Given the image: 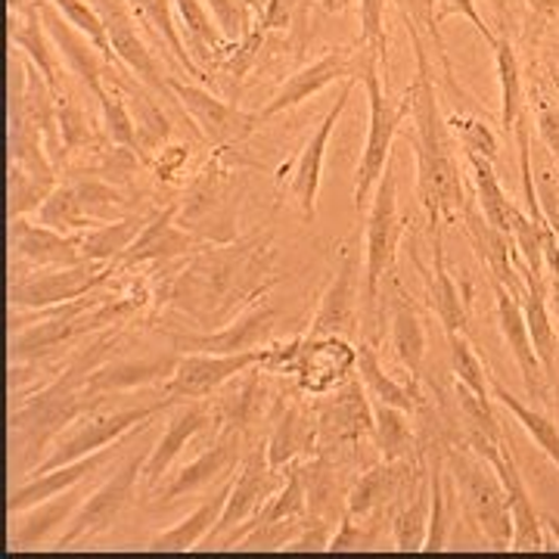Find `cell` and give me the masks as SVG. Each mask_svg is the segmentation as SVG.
Segmentation results:
<instances>
[{
	"mask_svg": "<svg viewBox=\"0 0 559 559\" xmlns=\"http://www.w3.org/2000/svg\"><path fill=\"white\" fill-rule=\"evenodd\" d=\"M432 271H426L417 259V267L423 280H426V289H429V308L439 314L444 333H466L469 326V314H466V301L460 296L457 283L448 274V264H444V242H441V227H436V246H432Z\"/></svg>",
	"mask_w": 559,
	"mask_h": 559,
	"instance_id": "36",
	"label": "cell"
},
{
	"mask_svg": "<svg viewBox=\"0 0 559 559\" xmlns=\"http://www.w3.org/2000/svg\"><path fill=\"white\" fill-rule=\"evenodd\" d=\"M532 103H535V128H538L540 146L557 159L559 165V103L550 94L544 81H535L532 87Z\"/></svg>",
	"mask_w": 559,
	"mask_h": 559,
	"instance_id": "54",
	"label": "cell"
},
{
	"mask_svg": "<svg viewBox=\"0 0 559 559\" xmlns=\"http://www.w3.org/2000/svg\"><path fill=\"white\" fill-rule=\"evenodd\" d=\"M283 479H286V473L271 466V460H267V444L252 441L246 457L240 460V473L234 476V485H230V495H227L218 525L212 528L209 538L202 540V547L205 550H212V547L224 550L246 522L259 516L261 507L271 500V495L283 485Z\"/></svg>",
	"mask_w": 559,
	"mask_h": 559,
	"instance_id": "8",
	"label": "cell"
},
{
	"mask_svg": "<svg viewBox=\"0 0 559 559\" xmlns=\"http://www.w3.org/2000/svg\"><path fill=\"white\" fill-rule=\"evenodd\" d=\"M392 286V301H389V340L392 352L401 360V367L411 373V380H423V360H426V330L419 320L414 301L407 296V289L401 286L399 274H389Z\"/></svg>",
	"mask_w": 559,
	"mask_h": 559,
	"instance_id": "33",
	"label": "cell"
},
{
	"mask_svg": "<svg viewBox=\"0 0 559 559\" xmlns=\"http://www.w3.org/2000/svg\"><path fill=\"white\" fill-rule=\"evenodd\" d=\"M301 473H305V491H308V516L340 525L348 510V491L355 485L352 463L320 451L314 457L301 460Z\"/></svg>",
	"mask_w": 559,
	"mask_h": 559,
	"instance_id": "26",
	"label": "cell"
},
{
	"mask_svg": "<svg viewBox=\"0 0 559 559\" xmlns=\"http://www.w3.org/2000/svg\"><path fill=\"white\" fill-rule=\"evenodd\" d=\"M10 44L20 50L25 60H32L38 66L40 75L53 87V94L62 91L69 72H66L60 50H57V44L50 38L47 25H44L38 0H32V3H20L16 0V10L10 7Z\"/></svg>",
	"mask_w": 559,
	"mask_h": 559,
	"instance_id": "29",
	"label": "cell"
},
{
	"mask_svg": "<svg viewBox=\"0 0 559 559\" xmlns=\"http://www.w3.org/2000/svg\"><path fill=\"white\" fill-rule=\"evenodd\" d=\"M367 53H370V50H364L358 40H355L352 47H333V50L323 53L320 60L301 66L299 72H293L289 79L280 84L277 94L264 103L261 119H274L280 112H286V109H293V106H299V103L311 100L314 94H320L323 87H330V84H336V81H360ZM373 53H377V50H373Z\"/></svg>",
	"mask_w": 559,
	"mask_h": 559,
	"instance_id": "14",
	"label": "cell"
},
{
	"mask_svg": "<svg viewBox=\"0 0 559 559\" xmlns=\"http://www.w3.org/2000/svg\"><path fill=\"white\" fill-rule=\"evenodd\" d=\"M407 35H411L414 60H417V79L407 87L411 119H414V153H417V200L426 212V221L436 230L463 218L469 197H466V183L460 178V162L454 156L457 140L451 138L448 119L441 116L426 40L414 25H407Z\"/></svg>",
	"mask_w": 559,
	"mask_h": 559,
	"instance_id": "2",
	"label": "cell"
},
{
	"mask_svg": "<svg viewBox=\"0 0 559 559\" xmlns=\"http://www.w3.org/2000/svg\"><path fill=\"white\" fill-rule=\"evenodd\" d=\"M314 411H318L320 451L336 457L345 451L360 460V444L373 441V401L358 380V373L342 382L340 389L326 392V399L318 401Z\"/></svg>",
	"mask_w": 559,
	"mask_h": 559,
	"instance_id": "10",
	"label": "cell"
},
{
	"mask_svg": "<svg viewBox=\"0 0 559 559\" xmlns=\"http://www.w3.org/2000/svg\"><path fill=\"white\" fill-rule=\"evenodd\" d=\"M448 352H451L454 380L460 385H466L473 395H479L481 401H495V395H491V373L485 370L476 348L469 345V336L466 333H451L448 336Z\"/></svg>",
	"mask_w": 559,
	"mask_h": 559,
	"instance_id": "48",
	"label": "cell"
},
{
	"mask_svg": "<svg viewBox=\"0 0 559 559\" xmlns=\"http://www.w3.org/2000/svg\"><path fill=\"white\" fill-rule=\"evenodd\" d=\"M360 264L355 252H345L336 274L330 280L323 299H320L314 318L308 323L311 340L318 336H342V340H355L360 333Z\"/></svg>",
	"mask_w": 559,
	"mask_h": 559,
	"instance_id": "20",
	"label": "cell"
},
{
	"mask_svg": "<svg viewBox=\"0 0 559 559\" xmlns=\"http://www.w3.org/2000/svg\"><path fill=\"white\" fill-rule=\"evenodd\" d=\"M38 3H40L44 25H47L50 38H53L57 50H60L66 72L79 81L81 87H84L91 97H97L103 87H106L109 72H112L109 60H106L100 50H97V44H94V40L87 38L84 32H79L72 22L62 16L60 10H57L50 0H38Z\"/></svg>",
	"mask_w": 559,
	"mask_h": 559,
	"instance_id": "21",
	"label": "cell"
},
{
	"mask_svg": "<svg viewBox=\"0 0 559 559\" xmlns=\"http://www.w3.org/2000/svg\"><path fill=\"white\" fill-rule=\"evenodd\" d=\"M358 0H320V10L323 13H345V10H352Z\"/></svg>",
	"mask_w": 559,
	"mask_h": 559,
	"instance_id": "61",
	"label": "cell"
},
{
	"mask_svg": "<svg viewBox=\"0 0 559 559\" xmlns=\"http://www.w3.org/2000/svg\"><path fill=\"white\" fill-rule=\"evenodd\" d=\"M187 159H190V150H187V146H180V143H165L150 168L156 171V178L165 180V183H171V180H178V175H183Z\"/></svg>",
	"mask_w": 559,
	"mask_h": 559,
	"instance_id": "60",
	"label": "cell"
},
{
	"mask_svg": "<svg viewBox=\"0 0 559 559\" xmlns=\"http://www.w3.org/2000/svg\"><path fill=\"white\" fill-rule=\"evenodd\" d=\"M168 407H178V399L165 395V399L153 401V404H143V407H121V411H100L97 407V411L84 414L69 429H62L60 439L50 444L47 457L35 466L32 476L50 473L57 466L75 463V460L87 457V454H97L103 448L116 444V441L128 439L131 432L150 426L153 417H159L162 411H168Z\"/></svg>",
	"mask_w": 559,
	"mask_h": 559,
	"instance_id": "6",
	"label": "cell"
},
{
	"mask_svg": "<svg viewBox=\"0 0 559 559\" xmlns=\"http://www.w3.org/2000/svg\"><path fill=\"white\" fill-rule=\"evenodd\" d=\"M466 168H469V178H473V197L479 202L481 215L491 221L498 230L510 234L516 230V224L522 218V209L516 202L507 197V190L500 187L498 171H495V162L485 159L479 153H463Z\"/></svg>",
	"mask_w": 559,
	"mask_h": 559,
	"instance_id": "37",
	"label": "cell"
},
{
	"mask_svg": "<svg viewBox=\"0 0 559 559\" xmlns=\"http://www.w3.org/2000/svg\"><path fill=\"white\" fill-rule=\"evenodd\" d=\"M271 436H267V460L271 466L286 469L293 463L314 457L320 451V429L318 411L314 404H301V401H283L280 411L271 419Z\"/></svg>",
	"mask_w": 559,
	"mask_h": 559,
	"instance_id": "27",
	"label": "cell"
},
{
	"mask_svg": "<svg viewBox=\"0 0 559 559\" xmlns=\"http://www.w3.org/2000/svg\"><path fill=\"white\" fill-rule=\"evenodd\" d=\"M305 522H308V516L277 522H255V525L246 528V535H242L234 547H237V550H286L289 540L296 538L301 528H305Z\"/></svg>",
	"mask_w": 559,
	"mask_h": 559,
	"instance_id": "52",
	"label": "cell"
},
{
	"mask_svg": "<svg viewBox=\"0 0 559 559\" xmlns=\"http://www.w3.org/2000/svg\"><path fill=\"white\" fill-rule=\"evenodd\" d=\"M230 485H234V476L221 481L218 491L212 498L202 500L187 520H180L178 525L165 528L162 535L150 540V550H165V554H175V550H200L202 540L209 538L212 528L218 525L221 513H224V503H227V495H230Z\"/></svg>",
	"mask_w": 559,
	"mask_h": 559,
	"instance_id": "38",
	"label": "cell"
},
{
	"mask_svg": "<svg viewBox=\"0 0 559 559\" xmlns=\"http://www.w3.org/2000/svg\"><path fill=\"white\" fill-rule=\"evenodd\" d=\"M178 212L180 202L156 209V215L143 227V234L134 240V246L121 255V271L124 267H140V264H171V261H183L209 246V242L197 240L190 230L180 227Z\"/></svg>",
	"mask_w": 559,
	"mask_h": 559,
	"instance_id": "23",
	"label": "cell"
},
{
	"mask_svg": "<svg viewBox=\"0 0 559 559\" xmlns=\"http://www.w3.org/2000/svg\"><path fill=\"white\" fill-rule=\"evenodd\" d=\"M491 289H495V311H498V326L500 336L507 342L510 355L520 367V377L525 382V392L532 399H544L547 395V373L540 367L538 352H535V342L528 333V323H525V311H522V301L516 293H510L503 283L491 280Z\"/></svg>",
	"mask_w": 559,
	"mask_h": 559,
	"instance_id": "25",
	"label": "cell"
},
{
	"mask_svg": "<svg viewBox=\"0 0 559 559\" xmlns=\"http://www.w3.org/2000/svg\"><path fill=\"white\" fill-rule=\"evenodd\" d=\"M358 348L342 336H301L299 358L293 367V380L305 395H326L342 382L355 377Z\"/></svg>",
	"mask_w": 559,
	"mask_h": 559,
	"instance_id": "18",
	"label": "cell"
},
{
	"mask_svg": "<svg viewBox=\"0 0 559 559\" xmlns=\"http://www.w3.org/2000/svg\"><path fill=\"white\" fill-rule=\"evenodd\" d=\"M38 221L47 224V227H53V230H60L66 237H81V234L100 227V221H94L84 212V205H81L72 183H57V190L38 209Z\"/></svg>",
	"mask_w": 559,
	"mask_h": 559,
	"instance_id": "46",
	"label": "cell"
},
{
	"mask_svg": "<svg viewBox=\"0 0 559 559\" xmlns=\"http://www.w3.org/2000/svg\"><path fill=\"white\" fill-rule=\"evenodd\" d=\"M429 469L426 476L417 481V488L401 500V507L392 516V540L395 550H423L426 547V535H429Z\"/></svg>",
	"mask_w": 559,
	"mask_h": 559,
	"instance_id": "43",
	"label": "cell"
},
{
	"mask_svg": "<svg viewBox=\"0 0 559 559\" xmlns=\"http://www.w3.org/2000/svg\"><path fill=\"white\" fill-rule=\"evenodd\" d=\"M448 131L463 146V153H479L485 159L498 162V134L491 131V124L485 119L469 116V112H451L448 116Z\"/></svg>",
	"mask_w": 559,
	"mask_h": 559,
	"instance_id": "49",
	"label": "cell"
},
{
	"mask_svg": "<svg viewBox=\"0 0 559 559\" xmlns=\"http://www.w3.org/2000/svg\"><path fill=\"white\" fill-rule=\"evenodd\" d=\"M143 460L138 451H131L128 457L121 460L119 466L112 469V476H106L100 488H94L84 503L79 507V513L72 516V522L66 525L57 547H75L79 540H91L103 535L106 528H112L119 516L128 510V503L138 495L140 473H143Z\"/></svg>",
	"mask_w": 559,
	"mask_h": 559,
	"instance_id": "11",
	"label": "cell"
},
{
	"mask_svg": "<svg viewBox=\"0 0 559 559\" xmlns=\"http://www.w3.org/2000/svg\"><path fill=\"white\" fill-rule=\"evenodd\" d=\"M237 171L227 168L221 159V150L212 156V162L193 180L190 193L180 200L178 224L190 230L197 240L209 246H227L240 240L237 221H240V197L242 187H237Z\"/></svg>",
	"mask_w": 559,
	"mask_h": 559,
	"instance_id": "5",
	"label": "cell"
},
{
	"mask_svg": "<svg viewBox=\"0 0 559 559\" xmlns=\"http://www.w3.org/2000/svg\"><path fill=\"white\" fill-rule=\"evenodd\" d=\"M57 10H60L66 20L72 22L79 32H84L87 38L97 44V50H100L103 57L109 60V66H116V50H112V44H109V32H106V22H103L100 10L91 3V0H50Z\"/></svg>",
	"mask_w": 559,
	"mask_h": 559,
	"instance_id": "51",
	"label": "cell"
},
{
	"mask_svg": "<svg viewBox=\"0 0 559 559\" xmlns=\"http://www.w3.org/2000/svg\"><path fill=\"white\" fill-rule=\"evenodd\" d=\"M360 3V35L364 50H377L385 57V3L389 0H358Z\"/></svg>",
	"mask_w": 559,
	"mask_h": 559,
	"instance_id": "56",
	"label": "cell"
},
{
	"mask_svg": "<svg viewBox=\"0 0 559 559\" xmlns=\"http://www.w3.org/2000/svg\"><path fill=\"white\" fill-rule=\"evenodd\" d=\"M550 81H554V91L559 94V44L554 50V60H550Z\"/></svg>",
	"mask_w": 559,
	"mask_h": 559,
	"instance_id": "63",
	"label": "cell"
},
{
	"mask_svg": "<svg viewBox=\"0 0 559 559\" xmlns=\"http://www.w3.org/2000/svg\"><path fill=\"white\" fill-rule=\"evenodd\" d=\"M124 444H128V439L116 441V444L103 448L97 454H87V457L75 460V463H66V466H57L50 473H40V476H32L28 481L16 485V491H10V513H20V510H28V507H35L40 500L57 498V495L75 488L84 479L97 476L106 463H112V460L119 457Z\"/></svg>",
	"mask_w": 559,
	"mask_h": 559,
	"instance_id": "31",
	"label": "cell"
},
{
	"mask_svg": "<svg viewBox=\"0 0 559 559\" xmlns=\"http://www.w3.org/2000/svg\"><path fill=\"white\" fill-rule=\"evenodd\" d=\"M491 395H495V401L498 404H503L513 417H516V423H520L522 429L535 439V444H538L540 451L550 457V463L559 469V429L557 423L550 417H544L540 411H535V407H528V404H522L503 382L498 380V377H491Z\"/></svg>",
	"mask_w": 559,
	"mask_h": 559,
	"instance_id": "45",
	"label": "cell"
},
{
	"mask_svg": "<svg viewBox=\"0 0 559 559\" xmlns=\"http://www.w3.org/2000/svg\"><path fill=\"white\" fill-rule=\"evenodd\" d=\"M100 103V116H103V134L112 146H128L138 153V131H134V119H131V109H128V100L121 94V87L116 84V79L109 75L106 79V87L94 97Z\"/></svg>",
	"mask_w": 559,
	"mask_h": 559,
	"instance_id": "47",
	"label": "cell"
},
{
	"mask_svg": "<svg viewBox=\"0 0 559 559\" xmlns=\"http://www.w3.org/2000/svg\"><path fill=\"white\" fill-rule=\"evenodd\" d=\"M399 10L404 25H414V28H419V35H429V38H432L436 53H439L441 60V69H444V81L457 91L454 66H451V57H448V47H444V38H441V28L436 25V0H399Z\"/></svg>",
	"mask_w": 559,
	"mask_h": 559,
	"instance_id": "50",
	"label": "cell"
},
{
	"mask_svg": "<svg viewBox=\"0 0 559 559\" xmlns=\"http://www.w3.org/2000/svg\"><path fill=\"white\" fill-rule=\"evenodd\" d=\"M382 62H385V57L370 50L367 62H364V72H360V81L367 87V100H370V128H367V143H364L358 171H355V209L358 212L373 200V190H377V183L392 162V143L399 138L404 119L411 116V94L407 91L399 103L389 100L380 75Z\"/></svg>",
	"mask_w": 559,
	"mask_h": 559,
	"instance_id": "4",
	"label": "cell"
},
{
	"mask_svg": "<svg viewBox=\"0 0 559 559\" xmlns=\"http://www.w3.org/2000/svg\"><path fill=\"white\" fill-rule=\"evenodd\" d=\"M495 66H498L500 81V124L507 134H513L516 121L525 112V81H522V66L516 47L510 38L495 40Z\"/></svg>",
	"mask_w": 559,
	"mask_h": 559,
	"instance_id": "42",
	"label": "cell"
},
{
	"mask_svg": "<svg viewBox=\"0 0 559 559\" xmlns=\"http://www.w3.org/2000/svg\"><path fill=\"white\" fill-rule=\"evenodd\" d=\"M274 326H277V305L255 301L240 318H234L218 330H202V333L165 330V340L171 342V348L180 355H237V352L271 345Z\"/></svg>",
	"mask_w": 559,
	"mask_h": 559,
	"instance_id": "13",
	"label": "cell"
},
{
	"mask_svg": "<svg viewBox=\"0 0 559 559\" xmlns=\"http://www.w3.org/2000/svg\"><path fill=\"white\" fill-rule=\"evenodd\" d=\"M100 10L106 32H109V44L116 50V60L134 75V79L153 91V94H171L168 87V75L162 72V62L156 60L153 47L140 35V22L134 10L128 7V0H91Z\"/></svg>",
	"mask_w": 559,
	"mask_h": 559,
	"instance_id": "16",
	"label": "cell"
},
{
	"mask_svg": "<svg viewBox=\"0 0 559 559\" xmlns=\"http://www.w3.org/2000/svg\"><path fill=\"white\" fill-rule=\"evenodd\" d=\"M87 495L91 491L75 485V488L62 491L57 498L40 500V503L28 507V510H20V513H10V550H25V547H35V544L40 547V544L53 540L57 532L62 535Z\"/></svg>",
	"mask_w": 559,
	"mask_h": 559,
	"instance_id": "30",
	"label": "cell"
},
{
	"mask_svg": "<svg viewBox=\"0 0 559 559\" xmlns=\"http://www.w3.org/2000/svg\"><path fill=\"white\" fill-rule=\"evenodd\" d=\"M301 16H305V0H267L255 22L271 35V32H293Z\"/></svg>",
	"mask_w": 559,
	"mask_h": 559,
	"instance_id": "57",
	"label": "cell"
},
{
	"mask_svg": "<svg viewBox=\"0 0 559 559\" xmlns=\"http://www.w3.org/2000/svg\"><path fill=\"white\" fill-rule=\"evenodd\" d=\"M491 7H495V13H498L500 22H507V16H513V10H510V3L513 0H488Z\"/></svg>",
	"mask_w": 559,
	"mask_h": 559,
	"instance_id": "62",
	"label": "cell"
},
{
	"mask_svg": "<svg viewBox=\"0 0 559 559\" xmlns=\"http://www.w3.org/2000/svg\"><path fill=\"white\" fill-rule=\"evenodd\" d=\"M81 261H87L81 252V237H66L40 221H10V267H69Z\"/></svg>",
	"mask_w": 559,
	"mask_h": 559,
	"instance_id": "24",
	"label": "cell"
},
{
	"mask_svg": "<svg viewBox=\"0 0 559 559\" xmlns=\"http://www.w3.org/2000/svg\"><path fill=\"white\" fill-rule=\"evenodd\" d=\"M202 3H205L209 13L215 16V22L221 25V32H224V38L234 40V44H240V40L252 32V25H255V16L246 10L242 0H202Z\"/></svg>",
	"mask_w": 559,
	"mask_h": 559,
	"instance_id": "55",
	"label": "cell"
},
{
	"mask_svg": "<svg viewBox=\"0 0 559 559\" xmlns=\"http://www.w3.org/2000/svg\"><path fill=\"white\" fill-rule=\"evenodd\" d=\"M271 237H246L227 246H205L183 259V267L165 283V301H171L200 326L218 330L277 283Z\"/></svg>",
	"mask_w": 559,
	"mask_h": 559,
	"instance_id": "1",
	"label": "cell"
},
{
	"mask_svg": "<svg viewBox=\"0 0 559 559\" xmlns=\"http://www.w3.org/2000/svg\"><path fill=\"white\" fill-rule=\"evenodd\" d=\"M559 16V0H528V16H525V40L538 44L544 38V32L557 22Z\"/></svg>",
	"mask_w": 559,
	"mask_h": 559,
	"instance_id": "59",
	"label": "cell"
},
{
	"mask_svg": "<svg viewBox=\"0 0 559 559\" xmlns=\"http://www.w3.org/2000/svg\"><path fill=\"white\" fill-rule=\"evenodd\" d=\"M274 345H261L252 352H237V355H180L178 367L171 380L165 382V395L178 401H200L221 392L224 385L242 377L246 370L261 367L271 358Z\"/></svg>",
	"mask_w": 559,
	"mask_h": 559,
	"instance_id": "15",
	"label": "cell"
},
{
	"mask_svg": "<svg viewBox=\"0 0 559 559\" xmlns=\"http://www.w3.org/2000/svg\"><path fill=\"white\" fill-rule=\"evenodd\" d=\"M249 451V436L234 429V426H221L218 439L212 441L200 457L190 460L180 473H175L168 481H162L156 488V503H175L180 498H190L202 488L215 485V481L230 479V469L240 466V460Z\"/></svg>",
	"mask_w": 559,
	"mask_h": 559,
	"instance_id": "17",
	"label": "cell"
},
{
	"mask_svg": "<svg viewBox=\"0 0 559 559\" xmlns=\"http://www.w3.org/2000/svg\"><path fill=\"white\" fill-rule=\"evenodd\" d=\"M352 91H355V79L342 81V91H340V97H336V103H333V109L326 112V119L320 121L318 131L305 140L299 159H296V165H293L289 193H293V200H296V205H299L301 218L305 221H314V215H318V193H320V178H323L326 143H330V138H333V131H336V124H340L345 106H348V100H352Z\"/></svg>",
	"mask_w": 559,
	"mask_h": 559,
	"instance_id": "22",
	"label": "cell"
},
{
	"mask_svg": "<svg viewBox=\"0 0 559 559\" xmlns=\"http://www.w3.org/2000/svg\"><path fill=\"white\" fill-rule=\"evenodd\" d=\"M401 234L404 224L399 215V178L395 165L389 162L385 175L373 190L370 200V218H367V255H364V311L367 318L377 314L380 308L382 280L395 274V259H399Z\"/></svg>",
	"mask_w": 559,
	"mask_h": 559,
	"instance_id": "7",
	"label": "cell"
},
{
	"mask_svg": "<svg viewBox=\"0 0 559 559\" xmlns=\"http://www.w3.org/2000/svg\"><path fill=\"white\" fill-rule=\"evenodd\" d=\"M215 423L221 426L218 407H212L205 399L180 401L175 417L168 419V426L162 432V439L153 444V451L143 460V473H140L143 488L146 491H156L162 481H165V476H168L171 463L180 457V451L197 439V436H202L205 429H212Z\"/></svg>",
	"mask_w": 559,
	"mask_h": 559,
	"instance_id": "19",
	"label": "cell"
},
{
	"mask_svg": "<svg viewBox=\"0 0 559 559\" xmlns=\"http://www.w3.org/2000/svg\"><path fill=\"white\" fill-rule=\"evenodd\" d=\"M441 460H444L448 481L457 491L466 522L479 532L488 550H510L513 516H510V500L495 466L476 454L466 441H451L448 448H441Z\"/></svg>",
	"mask_w": 559,
	"mask_h": 559,
	"instance_id": "3",
	"label": "cell"
},
{
	"mask_svg": "<svg viewBox=\"0 0 559 559\" xmlns=\"http://www.w3.org/2000/svg\"><path fill=\"white\" fill-rule=\"evenodd\" d=\"M156 215V209H143V212H134L128 218L119 221H106L100 227L81 234V252L87 261H116L119 264L121 255L134 246L143 227L150 224V218Z\"/></svg>",
	"mask_w": 559,
	"mask_h": 559,
	"instance_id": "39",
	"label": "cell"
},
{
	"mask_svg": "<svg viewBox=\"0 0 559 559\" xmlns=\"http://www.w3.org/2000/svg\"><path fill=\"white\" fill-rule=\"evenodd\" d=\"M168 87L180 109L197 121V131L218 150L237 146L264 124L261 112H246L237 103L221 100L218 94L205 91L200 81H180L168 75Z\"/></svg>",
	"mask_w": 559,
	"mask_h": 559,
	"instance_id": "12",
	"label": "cell"
},
{
	"mask_svg": "<svg viewBox=\"0 0 559 559\" xmlns=\"http://www.w3.org/2000/svg\"><path fill=\"white\" fill-rule=\"evenodd\" d=\"M116 84L121 87L128 109H131V119H134V131H138V156L143 165H153V159L159 156V150L171 138V121L162 112V106L150 91H140L138 79L128 81V75H116L109 72Z\"/></svg>",
	"mask_w": 559,
	"mask_h": 559,
	"instance_id": "34",
	"label": "cell"
},
{
	"mask_svg": "<svg viewBox=\"0 0 559 559\" xmlns=\"http://www.w3.org/2000/svg\"><path fill=\"white\" fill-rule=\"evenodd\" d=\"M53 183L32 178L28 171H22L20 165H10V221L25 218L28 212H38L44 200L53 193Z\"/></svg>",
	"mask_w": 559,
	"mask_h": 559,
	"instance_id": "53",
	"label": "cell"
},
{
	"mask_svg": "<svg viewBox=\"0 0 559 559\" xmlns=\"http://www.w3.org/2000/svg\"><path fill=\"white\" fill-rule=\"evenodd\" d=\"M128 7L134 10V16L143 25V32L153 38V44H162L175 62H178L180 69L190 75L193 81H205L209 75L202 72L200 66L193 62L190 57V50H187V44L180 38V28H178V16H175V3L171 0H128Z\"/></svg>",
	"mask_w": 559,
	"mask_h": 559,
	"instance_id": "35",
	"label": "cell"
},
{
	"mask_svg": "<svg viewBox=\"0 0 559 559\" xmlns=\"http://www.w3.org/2000/svg\"><path fill=\"white\" fill-rule=\"evenodd\" d=\"M355 373H358V380L364 382V389H367V395L370 401H382V404H392V407H401V411H417L419 399V382H411V385H404V382L392 380L385 370H382L380 355H377V348L373 345H358V367H355Z\"/></svg>",
	"mask_w": 559,
	"mask_h": 559,
	"instance_id": "41",
	"label": "cell"
},
{
	"mask_svg": "<svg viewBox=\"0 0 559 559\" xmlns=\"http://www.w3.org/2000/svg\"><path fill=\"white\" fill-rule=\"evenodd\" d=\"M116 261H81L69 267H32L10 271V308H47L97 293L119 274Z\"/></svg>",
	"mask_w": 559,
	"mask_h": 559,
	"instance_id": "9",
	"label": "cell"
},
{
	"mask_svg": "<svg viewBox=\"0 0 559 559\" xmlns=\"http://www.w3.org/2000/svg\"><path fill=\"white\" fill-rule=\"evenodd\" d=\"M451 16H463V20L473 22L481 38H485L488 44H491V47H495V40H498V32H495V28H491L488 22L481 20L479 3H476V0H436V25L441 28V22L451 20Z\"/></svg>",
	"mask_w": 559,
	"mask_h": 559,
	"instance_id": "58",
	"label": "cell"
},
{
	"mask_svg": "<svg viewBox=\"0 0 559 559\" xmlns=\"http://www.w3.org/2000/svg\"><path fill=\"white\" fill-rule=\"evenodd\" d=\"M180 352H165V355H150V358H112L103 360L100 367L91 370L84 382L91 399L103 401L106 395H121L131 389H143L153 382H168L175 367H178Z\"/></svg>",
	"mask_w": 559,
	"mask_h": 559,
	"instance_id": "28",
	"label": "cell"
},
{
	"mask_svg": "<svg viewBox=\"0 0 559 559\" xmlns=\"http://www.w3.org/2000/svg\"><path fill=\"white\" fill-rule=\"evenodd\" d=\"M411 417H414L411 411L373 401V444L380 460L417 457L419 441Z\"/></svg>",
	"mask_w": 559,
	"mask_h": 559,
	"instance_id": "40",
	"label": "cell"
},
{
	"mask_svg": "<svg viewBox=\"0 0 559 559\" xmlns=\"http://www.w3.org/2000/svg\"><path fill=\"white\" fill-rule=\"evenodd\" d=\"M175 3V16H178L180 38L187 44L193 62L205 69H218L221 62L230 57V50L237 47L234 40L224 38L221 25L209 13V7L202 0H171Z\"/></svg>",
	"mask_w": 559,
	"mask_h": 559,
	"instance_id": "32",
	"label": "cell"
},
{
	"mask_svg": "<svg viewBox=\"0 0 559 559\" xmlns=\"http://www.w3.org/2000/svg\"><path fill=\"white\" fill-rule=\"evenodd\" d=\"M72 187H75V193H79L84 212L94 221H100V224L128 218V215H134V212H143V209H138V200L128 197L119 183H112V180L94 178V175H81L79 180H72Z\"/></svg>",
	"mask_w": 559,
	"mask_h": 559,
	"instance_id": "44",
	"label": "cell"
}]
</instances>
